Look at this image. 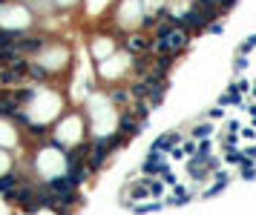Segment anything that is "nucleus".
Returning <instances> with one entry per match:
<instances>
[{
  "label": "nucleus",
  "mask_w": 256,
  "mask_h": 215,
  "mask_svg": "<svg viewBox=\"0 0 256 215\" xmlns=\"http://www.w3.org/2000/svg\"><path fill=\"white\" fill-rule=\"evenodd\" d=\"M242 149H222V161H224V166H239L242 164Z\"/></svg>",
  "instance_id": "1a4fd4ad"
},
{
  "label": "nucleus",
  "mask_w": 256,
  "mask_h": 215,
  "mask_svg": "<svg viewBox=\"0 0 256 215\" xmlns=\"http://www.w3.org/2000/svg\"><path fill=\"white\" fill-rule=\"evenodd\" d=\"M29 78H32V81H46V78H49V69H43V66H29Z\"/></svg>",
  "instance_id": "2eb2a0df"
},
{
  "label": "nucleus",
  "mask_w": 256,
  "mask_h": 215,
  "mask_svg": "<svg viewBox=\"0 0 256 215\" xmlns=\"http://www.w3.org/2000/svg\"><path fill=\"white\" fill-rule=\"evenodd\" d=\"M242 155H245V158H254V161H256V147H248V149H242Z\"/></svg>",
  "instance_id": "bb28decb"
},
{
  "label": "nucleus",
  "mask_w": 256,
  "mask_h": 215,
  "mask_svg": "<svg viewBox=\"0 0 256 215\" xmlns=\"http://www.w3.org/2000/svg\"><path fill=\"white\" fill-rule=\"evenodd\" d=\"M158 178L167 184V186H176V184H179V181H176V172H173V169H164V172H161Z\"/></svg>",
  "instance_id": "6ab92c4d"
},
{
  "label": "nucleus",
  "mask_w": 256,
  "mask_h": 215,
  "mask_svg": "<svg viewBox=\"0 0 256 215\" xmlns=\"http://www.w3.org/2000/svg\"><path fill=\"white\" fill-rule=\"evenodd\" d=\"M233 69H236V72H239V75H242V72L248 69V55H242V52H239V58L233 61Z\"/></svg>",
  "instance_id": "412c9836"
},
{
  "label": "nucleus",
  "mask_w": 256,
  "mask_h": 215,
  "mask_svg": "<svg viewBox=\"0 0 256 215\" xmlns=\"http://www.w3.org/2000/svg\"><path fill=\"white\" fill-rule=\"evenodd\" d=\"M256 49V34H251V37H248V40H245V43H242V55H251V52Z\"/></svg>",
  "instance_id": "aec40b11"
},
{
  "label": "nucleus",
  "mask_w": 256,
  "mask_h": 215,
  "mask_svg": "<svg viewBox=\"0 0 256 215\" xmlns=\"http://www.w3.org/2000/svg\"><path fill=\"white\" fill-rule=\"evenodd\" d=\"M242 109H245V115L251 118V121H256V100H245Z\"/></svg>",
  "instance_id": "5701e85b"
},
{
  "label": "nucleus",
  "mask_w": 256,
  "mask_h": 215,
  "mask_svg": "<svg viewBox=\"0 0 256 215\" xmlns=\"http://www.w3.org/2000/svg\"><path fill=\"white\" fill-rule=\"evenodd\" d=\"M164 169H170V161H167L164 152H150V158L141 164V172H144V175H161Z\"/></svg>",
  "instance_id": "f257e3e1"
},
{
  "label": "nucleus",
  "mask_w": 256,
  "mask_h": 215,
  "mask_svg": "<svg viewBox=\"0 0 256 215\" xmlns=\"http://www.w3.org/2000/svg\"><path fill=\"white\" fill-rule=\"evenodd\" d=\"M110 100H112L115 106H124V103H130V100H133V92H130V89H112Z\"/></svg>",
  "instance_id": "9d476101"
},
{
  "label": "nucleus",
  "mask_w": 256,
  "mask_h": 215,
  "mask_svg": "<svg viewBox=\"0 0 256 215\" xmlns=\"http://www.w3.org/2000/svg\"><path fill=\"white\" fill-rule=\"evenodd\" d=\"M118 126H121V132H124V138H130V135H138L144 126H147V121L144 118H138L133 115V112H124L118 121Z\"/></svg>",
  "instance_id": "7ed1b4c3"
},
{
  "label": "nucleus",
  "mask_w": 256,
  "mask_h": 215,
  "mask_svg": "<svg viewBox=\"0 0 256 215\" xmlns=\"http://www.w3.org/2000/svg\"><path fill=\"white\" fill-rule=\"evenodd\" d=\"M147 186H150V198H164V192H167V184L161 181L158 175H150Z\"/></svg>",
  "instance_id": "6e6552de"
},
{
  "label": "nucleus",
  "mask_w": 256,
  "mask_h": 215,
  "mask_svg": "<svg viewBox=\"0 0 256 215\" xmlns=\"http://www.w3.org/2000/svg\"><path fill=\"white\" fill-rule=\"evenodd\" d=\"M233 83L239 86V89L245 92V95H251V81H245V78H242V81H233Z\"/></svg>",
  "instance_id": "393cba45"
},
{
  "label": "nucleus",
  "mask_w": 256,
  "mask_h": 215,
  "mask_svg": "<svg viewBox=\"0 0 256 215\" xmlns=\"http://www.w3.org/2000/svg\"><path fill=\"white\" fill-rule=\"evenodd\" d=\"M251 98H254V100H256V81H254V83H251Z\"/></svg>",
  "instance_id": "cd10ccee"
},
{
  "label": "nucleus",
  "mask_w": 256,
  "mask_h": 215,
  "mask_svg": "<svg viewBox=\"0 0 256 215\" xmlns=\"http://www.w3.org/2000/svg\"><path fill=\"white\" fill-rule=\"evenodd\" d=\"M239 129H242V121H236V118H227V132H236V135H239Z\"/></svg>",
  "instance_id": "b1692460"
},
{
  "label": "nucleus",
  "mask_w": 256,
  "mask_h": 215,
  "mask_svg": "<svg viewBox=\"0 0 256 215\" xmlns=\"http://www.w3.org/2000/svg\"><path fill=\"white\" fill-rule=\"evenodd\" d=\"M127 52L130 55H144V52H150V40L144 34H130L127 37Z\"/></svg>",
  "instance_id": "0eeeda50"
},
{
  "label": "nucleus",
  "mask_w": 256,
  "mask_h": 215,
  "mask_svg": "<svg viewBox=\"0 0 256 215\" xmlns=\"http://www.w3.org/2000/svg\"><path fill=\"white\" fill-rule=\"evenodd\" d=\"M216 3H219V9H222V12H227L230 6H236V0H216Z\"/></svg>",
  "instance_id": "a878e982"
},
{
  "label": "nucleus",
  "mask_w": 256,
  "mask_h": 215,
  "mask_svg": "<svg viewBox=\"0 0 256 215\" xmlns=\"http://www.w3.org/2000/svg\"><path fill=\"white\" fill-rule=\"evenodd\" d=\"M210 135H213V121H205L193 129V138H210Z\"/></svg>",
  "instance_id": "f8f14e48"
},
{
  "label": "nucleus",
  "mask_w": 256,
  "mask_h": 215,
  "mask_svg": "<svg viewBox=\"0 0 256 215\" xmlns=\"http://www.w3.org/2000/svg\"><path fill=\"white\" fill-rule=\"evenodd\" d=\"M167 204H164V198H153V201H136L133 204V210H136L138 215H150V213H161Z\"/></svg>",
  "instance_id": "423d86ee"
},
{
  "label": "nucleus",
  "mask_w": 256,
  "mask_h": 215,
  "mask_svg": "<svg viewBox=\"0 0 256 215\" xmlns=\"http://www.w3.org/2000/svg\"><path fill=\"white\" fill-rule=\"evenodd\" d=\"M222 118H224V106H222V103H219V106H213V109L207 112V121H222Z\"/></svg>",
  "instance_id": "a211bd4d"
},
{
  "label": "nucleus",
  "mask_w": 256,
  "mask_h": 215,
  "mask_svg": "<svg viewBox=\"0 0 256 215\" xmlns=\"http://www.w3.org/2000/svg\"><path fill=\"white\" fill-rule=\"evenodd\" d=\"M222 149H239V135H236V132H224Z\"/></svg>",
  "instance_id": "4468645a"
},
{
  "label": "nucleus",
  "mask_w": 256,
  "mask_h": 215,
  "mask_svg": "<svg viewBox=\"0 0 256 215\" xmlns=\"http://www.w3.org/2000/svg\"><path fill=\"white\" fill-rule=\"evenodd\" d=\"M222 189H224L222 184H213L207 192H202V198H216V195H222Z\"/></svg>",
  "instance_id": "4be33fe9"
},
{
  "label": "nucleus",
  "mask_w": 256,
  "mask_h": 215,
  "mask_svg": "<svg viewBox=\"0 0 256 215\" xmlns=\"http://www.w3.org/2000/svg\"><path fill=\"white\" fill-rule=\"evenodd\" d=\"M219 103H222L224 109H227V106H239V109H242V106H245V92H242L236 83H230V86H227V89L222 92Z\"/></svg>",
  "instance_id": "20e7f679"
},
{
  "label": "nucleus",
  "mask_w": 256,
  "mask_h": 215,
  "mask_svg": "<svg viewBox=\"0 0 256 215\" xmlns=\"http://www.w3.org/2000/svg\"><path fill=\"white\" fill-rule=\"evenodd\" d=\"M176 144H182V135L179 132H164L153 141V149H150V152H164V155H167Z\"/></svg>",
  "instance_id": "39448f33"
},
{
  "label": "nucleus",
  "mask_w": 256,
  "mask_h": 215,
  "mask_svg": "<svg viewBox=\"0 0 256 215\" xmlns=\"http://www.w3.org/2000/svg\"><path fill=\"white\" fill-rule=\"evenodd\" d=\"M205 32H210V34H222V32H224V23L219 20V17H216V20H210V23H207Z\"/></svg>",
  "instance_id": "f3484780"
},
{
  "label": "nucleus",
  "mask_w": 256,
  "mask_h": 215,
  "mask_svg": "<svg viewBox=\"0 0 256 215\" xmlns=\"http://www.w3.org/2000/svg\"><path fill=\"white\" fill-rule=\"evenodd\" d=\"M210 152H213V144H210V138H199V152H196V155H202V158H210Z\"/></svg>",
  "instance_id": "dca6fc26"
},
{
  "label": "nucleus",
  "mask_w": 256,
  "mask_h": 215,
  "mask_svg": "<svg viewBox=\"0 0 256 215\" xmlns=\"http://www.w3.org/2000/svg\"><path fill=\"white\" fill-rule=\"evenodd\" d=\"M210 178H213V184H222L224 189H227V184L233 181V178H230V172H227V169H222V166H216V169L210 172Z\"/></svg>",
  "instance_id": "9b49d317"
},
{
  "label": "nucleus",
  "mask_w": 256,
  "mask_h": 215,
  "mask_svg": "<svg viewBox=\"0 0 256 215\" xmlns=\"http://www.w3.org/2000/svg\"><path fill=\"white\" fill-rule=\"evenodd\" d=\"M167 43H170V55H173V58H179L182 52L187 49V43H190V32L184 29V26H176V29H173V34L167 37Z\"/></svg>",
  "instance_id": "f03ea898"
},
{
  "label": "nucleus",
  "mask_w": 256,
  "mask_h": 215,
  "mask_svg": "<svg viewBox=\"0 0 256 215\" xmlns=\"http://www.w3.org/2000/svg\"><path fill=\"white\" fill-rule=\"evenodd\" d=\"M182 149H184V158H193L199 152V138H190V141H182Z\"/></svg>",
  "instance_id": "ddd939ff"
}]
</instances>
